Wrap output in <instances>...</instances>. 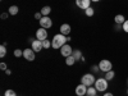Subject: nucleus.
Masks as SVG:
<instances>
[{
  "instance_id": "36",
  "label": "nucleus",
  "mask_w": 128,
  "mask_h": 96,
  "mask_svg": "<svg viewBox=\"0 0 128 96\" xmlns=\"http://www.w3.org/2000/svg\"><path fill=\"white\" fill-rule=\"evenodd\" d=\"M127 82H128V81H127Z\"/></svg>"
},
{
  "instance_id": "30",
  "label": "nucleus",
  "mask_w": 128,
  "mask_h": 96,
  "mask_svg": "<svg viewBox=\"0 0 128 96\" xmlns=\"http://www.w3.org/2000/svg\"><path fill=\"white\" fill-rule=\"evenodd\" d=\"M6 17H8L6 13H3V14H2V19H6Z\"/></svg>"
},
{
  "instance_id": "22",
  "label": "nucleus",
  "mask_w": 128,
  "mask_h": 96,
  "mask_svg": "<svg viewBox=\"0 0 128 96\" xmlns=\"http://www.w3.org/2000/svg\"><path fill=\"white\" fill-rule=\"evenodd\" d=\"M6 55V46L2 45L0 46V58H4Z\"/></svg>"
},
{
  "instance_id": "12",
  "label": "nucleus",
  "mask_w": 128,
  "mask_h": 96,
  "mask_svg": "<svg viewBox=\"0 0 128 96\" xmlns=\"http://www.w3.org/2000/svg\"><path fill=\"white\" fill-rule=\"evenodd\" d=\"M59 30H60V34H62V35L68 36V35L70 34V30H72V28H70V26H69L68 23H63V24L60 26Z\"/></svg>"
},
{
  "instance_id": "32",
  "label": "nucleus",
  "mask_w": 128,
  "mask_h": 96,
  "mask_svg": "<svg viewBox=\"0 0 128 96\" xmlns=\"http://www.w3.org/2000/svg\"><path fill=\"white\" fill-rule=\"evenodd\" d=\"M5 73L8 74V76H10V74H12V70H9V69H6V70H5Z\"/></svg>"
},
{
  "instance_id": "5",
  "label": "nucleus",
  "mask_w": 128,
  "mask_h": 96,
  "mask_svg": "<svg viewBox=\"0 0 128 96\" xmlns=\"http://www.w3.org/2000/svg\"><path fill=\"white\" fill-rule=\"evenodd\" d=\"M60 54H62L64 58H68V56H70V55L73 54V49H72V46H70L69 44L63 45V46L60 48Z\"/></svg>"
},
{
  "instance_id": "18",
  "label": "nucleus",
  "mask_w": 128,
  "mask_h": 96,
  "mask_svg": "<svg viewBox=\"0 0 128 96\" xmlns=\"http://www.w3.org/2000/svg\"><path fill=\"white\" fill-rule=\"evenodd\" d=\"M51 13V8L49 6V5H46V6H44L41 9V14L44 16V17H46V16H49Z\"/></svg>"
},
{
  "instance_id": "2",
  "label": "nucleus",
  "mask_w": 128,
  "mask_h": 96,
  "mask_svg": "<svg viewBox=\"0 0 128 96\" xmlns=\"http://www.w3.org/2000/svg\"><path fill=\"white\" fill-rule=\"evenodd\" d=\"M108 84H109V81H106L105 78H96L94 86L98 90V92H105L108 90Z\"/></svg>"
},
{
  "instance_id": "6",
  "label": "nucleus",
  "mask_w": 128,
  "mask_h": 96,
  "mask_svg": "<svg viewBox=\"0 0 128 96\" xmlns=\"http://www.w3.org/2000/svg\"><path fill=\"white\" fill-rule=\"evenodd\" d=\"M40 26H41V28H45V30L50 28V27L52 26V20H51V18H50L49 16L42 17V18L40 19Z\"/></svg>"
},
{
  "instance_id": "16",
  "label": "nucleus",
  "mask_w": 128,
  "mask_h": 96,
  "mask_svg": "<svg viewBox=\"0 0 128 96\" xmlns=\"http://www.w3.org/2000/svg\"><path fill=\"white\" fill-rule=\"evenodd\" d=\"M8 12H9L10 16H16V14H18V12H19V8H18L17 5H12V6H9Z\"/></svg>"
},
{
  "instance_id": "29",
  "label": "nucleus",
  "mask_w": 128,
  "mask_h": 96,
  "mask_svg": "<svg viewBox=\"0 0 128 96\" xmlns=\"http://www.w3.org/2000/svg\"><path fill=\"white\" fill-rule=\"evenodd\" d=\"M115 30H116V31L122 30V26H120V24H115Z\"/></svg>"
},
{
  "instance_id": "31",
  "label": "nucleus",
  "mask_w": 128,
  "mask_h": 96,
  "mask_svg": "<svg viewBox=\"0 0 128 96\" xmlns=\"http://www.w3.org/2000/svg\"><path fill=\"white\" fill-rule=\"evenodd\" d=\"M104 96H114V95H113L112 92H105V94H104Z\"/></svg>"
},
{
  "instance_id": "10",
  "label": "nucleus",
  "mask_w": 128,
  "mask_h": 96,
  "mask_svg": "<svg viewBox=\"0 0 128 96\" xmlns=\"http://www.w3.org/2000/svg\"><path fill=\"white\" fill-rule=\"evenodd\" d=\"M31 48L34 49V51H35V52H38V51H41L42 49H44V45H42V41H40V40L35 38V41L31 44Z\"/></svg>"
},
{
  "instance_id": "14",
  "label": "nucleus",
  "mask_w": 128,
  "mask_h": 96,
  "mask_svg": "<svg viewBox=\"0 0 128 96\" xmlns=\"http://www.w3.org/2000/svg\"><path fill=\"white\" fill-rule=\"evenodd\" d=\"M73 58L76 59V62H80V60H83V56H82V51L81 50H73Z\"/></svg>"
},
{
  "instance_id": "23",
  "label": "nucleus",
  "mask_w": 128,
  "mask_h": 96,
  "mask_svg": "<svg viewBox=\"0 0 128 96\" xmlns=\"http://www.w3.org/2000/svg\"><path fill=\"white\" fill-rule=\"evenodd\" d=\"M13 54H14V56H16V58H19V56H23V51L20 50V49H16Z\"/></svg>"
},
{
  "instance_id": "1",
  "label": "nucleus",
  "mask_w": 128,
  "mask_h": 96,
  "mask_svg": "<svg viewBox=\"0 0 128 96\" xmlns=\"http://www.w3.org/2000/svg\"><path fill=\"white\" fill-rule=\"evenodd\" d=\"M67 42H68V36H64L62 34H58V35H55L54 37H52V41H51L52 49H60L63 45H66Z\"/></svg>"
},
{
  "instance_id": "21",
  "label": "nucleus",
  "mask_w": 128,
  "mask_h": 96,
  "mask_svg": "<svg viewBox=\"0 0 128 96\" xmlns=\"http://www.w3.org/2000/svg\"><path fill=\"white\" fill-rule=\"evenodd\" d=\"M42 45H44V49H50V48H52V44H51V41H49L48 38L42 41Z\"/></svg>"
},
{
  "instance_id": "8",
  "label": "nucleus",
  "mask_w": 128,
  "mask_h": 96,
  "mask_svg": "<svg viewBox=\"0 0 128 96\" xmlns=\"http://www.w3.org/2000/svg\"><path fill=\"white\" fill-rule=\"evenodd\" d=\"M76 5H77L80 9L86 10L87 8L91 6V0H76Z\"/></svg>"
},
{
  "instance_id": "26",
  "label": "nucleus",
  "mask_w": 128,
  "mask_h": 96,
  "mask_svg": "<svg viewBox=\"0 0 128 96\" xmlns=\"http://www.w3.org/2000/svg\"><path fill=\"white\" fill-rule=\"evenodd\" d=\"M0 69H2V70H4V72H5V70L8 69V67H6V64H5L4 62H2V63H0Z\"/></svg>"
},
{
  "instance_id": "25",
  "label": "nucleus",
  "mask_w": 128,
  "mask_h": 96,
  "mask_svg": "<svg viewBox=\"0 0 128 96\" xmlns=\"http://www.w3.org/2000/svg\"><path fill=\"white\" fill-rule=\"evenodd\" d=\"M122 30L126 32V34H128V19H126V22L122 24Z\"/></svg>"
},
{
  "instance_id": "7",
  "label": "nucleus",
  "mask_w": 128,
  "mask_h": 96,
  "mask_svg": "<svg viewBox=\"0 0 128 96\" xmlns=\"http://www.w3.org/2000/svg\"><path fill=\"white\" fill-rule=\"evenodd\" d=\"M23 58L26 59V60H28V62H34L35 60V51H34V49H24L23 50Z\"/></svg>"
},
{
  "instance_id": "34",
  "label": "nucleus",
  "mask_w": 128,
  "mask_h": 96,
  "mask_svg": "<svg viewBox=\"0 0 128 96\" xmlns=\"http://www.w3.org/2000/svg\"><path fill=\"white\" fill-rule=\"evenodd\" d=\"M127 95H128V88H127Z\"/></svg>"
},
{
  "instance_id": "17",
  "label": "nucleus",
  "mask_w": 128,
  "mask_h": 96,
  "mask_svg": "<svg viewBox=\"0 0 128 96\" xmlns=\"http://www.w3.org/2000/svg\"><path fill=\"white\" fill-rule=\"evenodd\" d=\"M87 96H95V95H98V90L95 88V86H90L87 87Z\"/></svg>"
},
{
  "instance_id": "3",
  "label": "nucleus",
  "mask_w": 128,
  "mask_h": 96,
  "mask_svg": "<svg viewBox=\"0 0 128 96\" xmlns=\"http://www.w3.org/2000/svg\"><path fill=\"white\" fill-rule=\"evenodd\" d=\"M95 81H96V78H95V76H94L92 73H86V74H83L82 78H81V83H83L84 86H87V87H90V86H92V84H95Z\"/></svg>"
},
{
  "instance_id": "35",
  "label": "nucleus",
  "mask_w": 128,
  "mask_h": 96,
  "mask_svg": "<svg viewBox=\"0 0 128 96\" xmlns=\"http://www.w3.org/2000/svg\"><path fill=\"white\" fill-rule=\"evenodd\" d=\"M95 96H98V95H95Z\"/></svg>"
},
{
  "instance_id": "11",
  "label": "nucleus",
  "mask_w": 128,
  "mask_h": 96,
  "mask_svg": "<svg viewBox=\"0 0 128 96\" xmlns=\"http://www.w3.org/2000/svg\"><path fill=\"white\" fill-rule=\"evenodd\" d=\"M87 94V86H84L83 83H80L76 87V95L77 96H84Z\"/></svg>"
},
{
  "instance_id": "19",
  "label": "nucleus",
  "mask_w": 128,
  "mask_h": 96,
  "mask_svg": "<svg viewBox=\"0 0 128 96\" xmlns=\"http://www.w3.org/2000/svg\"><path fill=\"white\" fill-rule=\"evenodd\" d=\"M76 63V59L73 58V55H70V56H68V58H66V64L67 66H69V67H72L73 64Z\"/></svg>"
},
{
  "instance_id": "9",
  "label": "nucleus",
  "mask_w": 128,
  "mask_h": 96,
  "mask_svg": "<svg viewBox=\"0 0 128 96\" xmlns=\"http://www.w3.org/2000/svg\"><path fill=\"white\" fill-rule=\"evenodd\" d=\"M36 38L40 40V41H44L48 38V31L45 28H38L36 31Z\"/></svg>"
},
{
  "instance_id": "15",
  "label": "nucleus",
  "mask_w": 128,
  "mask_h": 96,
  "mask_svg": "<svg viewBox=\"0 0 128 96\" xmlns=\"http://www.w3.org/2000/svg\"><path fill=\"white\" fill-rule=\"evenodd\" d=\"M114 77H115V72H114L113 69H112V70H109V72H106V73H105V76H104V78H105L106 81H109V82H110V81H113V80H114Z\"/></svg>"
},
{
  "instance_id": "4",
  "label": "nucleus",
  "mask_w": 128,
  "mask_h": 96,
  "mask_svg": "<svg viewBox=\"0 0 128 96\" xmlns=\"http://www.w3.org/2000/svg\"><path fill=\"white\" fill-rule=\"evenodd\" d=\"M99 68H100L101 72L106 73V72H109V70L113 69V64H112V62L108 60V59H102V60H100V63H99Z\"/></svg>"
},
{
  "instance_id": "33",
  "label": "nucleus",
  "mask_w": 128,
  "mask_h": 96,
  "mask_svg": "<svg viewBox=\"0 0 128 96\" xmlns=\"http://www.w3.org/2000/svg\"><path fill=\"white\" fill-rule=\"evenodd\" d=\"M100 0H91V3H99Z\"/></svg>"
},
{
  "instance_id": "27",
  "label": "nucleus",
  "mask_w": 128,
  "mask_h": 96,
  "mask_svg": "<svg viewBox=\"0 0 128 96\" xmlns=\"http://www.w3.org/2000/svg\"><path fill=\"white\" fill-rule=\"evenodd\" d=\"M42 17H44V16L41 14V12H37V13H35V18H36L37 20H40V19H41Z\"/></svg>"
},
{
  "instance_id": "13",
  "label": "nucleus",
  "mask_w": 128,
  "mask_h": 96,
  "mask_svg": "<svg viewBox=\"0 0 128 96\" xmlns=\"http://www.w3.org/2000/svg\"><path fill=\"white\" fill-rule=\"evenodd\" d=\"M114 22H115V24H123L124 22H126V17L123 16V14H116L115 17H114Z\"/></svg>"
},
{
  "instance_id": "20",
  "label": "nucleus",
  "mask_w": 128,
  "mask_h": 96,
  "mask_svg": "<svg viewBox=\"0 0 128 96\" xmlns=\"http://www.w3.org/2000/svg\"><path fill=\"white\" fill-rule=\"evenodd\" d=\"M84 14H86L87 17H92V16L95 14V10H94V8H92V6L87 8L86 10H84Z\"/></svg>"
},
{
  "instance_id": "28",
  "label": "nucleus",
  "mask_w": 128,
  "mask_h": 96,
  "mask_svg": "<svg viewBox=\"0 0 128 96\" xmlns=\"http://www.w3.org/2000/svg\"><path fill=\"white\" fill-rule=\"evenodd\" d=\"M92 72H94V73H98V72H100L99 64H98V66H94V67H92Z\"/></svg>"
},
{
  "instance_id": "24",
  "label": "nucleus",
  "mask_w": 128,
  "mask_h": 96,
  "mask_svg": "<svg viewBox=\"0 0 128 96\" xmlns=\"http://www.w3.org/2000/svg\"><path fill=\"white\" fill-rule=\"evenodd\" d=\"M4 96H17V94L13 90H6L5 94H4Z\"/></svg>"
}]
</instances>
